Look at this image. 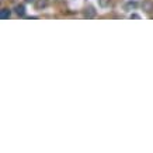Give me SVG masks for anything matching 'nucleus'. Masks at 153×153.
I'll return each mask as SVG.
<instances>
[{
	"mask_svg": "<svg viewBox=\"0 0 153 153\" xmlns=\"http://www.w3.org/2000/svg\"><path fill=\"white\" fill-rule=\"evenodd\" d=\"M46 6V0H41V1H38V3H37V7H38V9H41V7H45Z\"/></svg>",
	"mask_w": 153,
	"mask_h": 153,
	"instance_id": "obj_5",
	"label": "nucleus"
},
{
	"mask_svg": "<svg viewBox=\"0 0 153 153\" xmlns=\"http://www.w3.org/2000/svg\"><path fill=\"white\" fill-rule=\"evenodd\" d=\"M131 19H139V16H136V14H132V16H131Z\"/></svg>",
	"mask_w": 153,
	"mask_h": 153,
	"instance_id": "obj_8",
	"label": "nucleus"
},
{
	"mask_svg": "<svg viewBox=\"0 0 153 153\" xmlns=\"http://www.w3.org/2000/svg\"><path fill=\"white\" fill-rule=\"evenodd\" d=\"M94 16H96V10H94L91 6L86 7V10H84V17H87V19H93Z\"/></svg>",
	"mask_w": 153,
	"mask_h": 153,
	"instance_id": "obj_1",
	"label": "nucleus"
},
{
	"mask_svg": "<svg viewBox=\"0 0 153 153\" xmlns=\"http://www.w3.org/2000/svg\"><path fill=\"white\" fill-rule=\"evenodd\" d=\"M10 16H11V13H10L9 9H1V10H0V17H1L3 20H9L10 19Z\"/></svg>",
	"mask_w": 153,
	"mask_h": 153,
	"instance_id": "obj_3",
	"label": "nucleus"
},
{
	"mask_svg": "<svg viewBox=\"0 0 153 153\" xmlns=\"http://www.w3.org/2000/svg\"><path fill=\"white\" fill-rule=\"evenodd\" d=\"M27 3H34V1H35V0H26Z\"/></svg>",
	"mask_w": 153,
	"mask_h": 153,
	"instance_id": "obj_9",
	"label": "nucleus"
},
{
	"mask_svg": "<svg viewBox=\"0 0 153 153\" xmlns=\"http://www.w3.org/2000/svg\"><path fill=\"white\" fill-rule=\"evenodd\" d=\"M142 7H143V10H145L146 13H150V11H153V1H149V0L143 1V3H142Z\"/></svg>",
	"mask_w": 153,
	"mask_h": 153,
	"instance_id": "obj_2",
	"label": "nucleus"
},
{
	"mask_svg": "<svg viewBox=\"0 0 153 153\" xmlns=\"http://www.w3.org/2000/svg\"><path fill=\"white\" fill-rule=\"evenodd\" d=\"M100 4L101 6H111V1L110 0H100Z\"/></svg>",
	"mask_w": 153,
	"mask_h": 153,
	"instance_id": "obj_6",
	"label": "nucleus"
},
{
	"mask_svg": "<svg viewBox=\"0 0 153 153\" xmlns=\"http://www.w3.org/2000/svg\"><path fill=\"white\" fill-rule=\"evenodd\" d=\"M16 13L19 14V16H24V14H26V7L23 6V4L17 6L16 7Z\"/></svg>",
	"mask_w": 153,
	"mask_h": 153,
	"instance_id": "obj_4",
	"label": "nucleus"
},
{
	"mask_svg": "<svg viewBox=\"0 0 153 153\" xmlns=\"http://www.w3.org/2000/svg\"><path fill=\"white\" fill-rule=\"evenodd\" d=\"M127 7H136V3H135V1H129L127 4Z\"/></svg>",
	"mask_w": 153,
	"mask_h": 153,
	"instance_id": "obj_7",
	"label": "nucleus"
}]
</instances>
